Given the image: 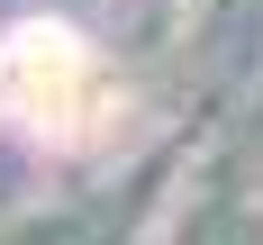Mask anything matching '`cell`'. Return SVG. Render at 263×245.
Returning <instances> with one entry per match:
<instances>
[{"mask_svg":"<svg viewBox=\"0 0 263 245\" xmlns=\"http://www.w3.org/2000/svg\"><path fill=\"white\" fill-rule=\"evenodd\" d=\"M100 64L82 46L73 27H18L9 46H0V109L18 118L27 136H46V145H82V136L100 127Z\"/></svg>","mask_w":263,"mask_h":245,"instance_id":"6da1fadb","label":"cell"}]
</instances>
